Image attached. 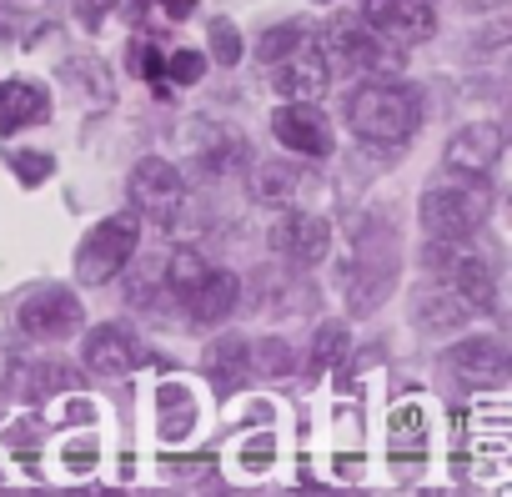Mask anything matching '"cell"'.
Returning <instances> with one entry per match:
<instances>
[{
  "label": "cell",
  "mask_w": 512,
  "mask_h": 497,
  "mask_svg": "<svg viewBox=\"0 0 512 497\" xmlns=\"http://www.w3.org/2000/svg\"><path fill=\"white\" fill-rule=\"evenodd\" d=\"M347 121H352V136H357L367 151H377V156H397V151H407V141L417 136L422 106H417V91L372 76L367 86L352 91V101H347Z\"/></svg>",
  "instance_id": "cell-1"
},
{
  "label": "cell",
  "mask_w": 512,
  "mask_h": 497,
  "mask_svg": "<svg viewBox=\"0 0 512 497\" xmlns=\"http://www.w3.org/2000/svg\"><path fill=\"white\" fill-rule=\"evenodd\" d=\"M141 241V216L136 211H116L111 221H101L76 252V282L81 287H106L126 272V262L136 257Z\"/></svg>",
  "instance_id": "cell-2"
},
{
  "label": "cell",
  "mask_w": 512,
  "mask_h": 497,
  "mask_svg": "<svg viewBox=\"0 0 512 497\" xmlns=\"http://www.w3.org/2000/svg\"><path fill=\"white\" fill-rule=\"evenodd\" d=\"M487 186L482 181H447V186H432L427 196H422V226H427V236L432 241H467L477 226H482V216H487Z\"/></svg>",
  "instance_id": "cell-3"
},
{
  "label": "cell",
  "mask_w": 512,
  "mask_h": 497,
  "mask_svg": "<svg viewBox=\"0 0 512 497\" xmlns=\"http://www.w3.org/2000/svg\"><path fill=\"white\" fill-rule=\"evenodd\" d=\"M131 206H136V216H146L161 231L176 226V216L186 211V176L161 156H141L131 166Z\"/></svg>",
  "instance_id": "cell-4"
},
{
  "label": "cell",
  "mask_w": 512,
  "mask_h": 497,
  "mask_svg": "<svg viewBox=\"0 0 512 497\" xmlns=\"http://www.w3.org/2000/svg\"><path fill=\"white\" fill-rule=\"evenodd\" d=\"M422 262L437 267V272H447L452 297H457L467 312H482V317H497V312H502V302H497V277H492L487 257L447 252V241H437V246H427V257H422Z\"/></svg>",
  "instance_id": "cell-5"
},
{
  "label": "cell",
  "mask_w": 512,
  "mask_h": 497,
  "mask_svg": "<svg viewBox=\"0 0 512 497\" xmlns=\"http://www.w3.org/2000/svg\"><path fill=\"white\" fill-rule=\"evenodd\" d=\"M327 56H337L347 71H357V76H392L397 66H402V56H392V46L367 26V21H337L332 31H327V46H322Z\"/></svg>",
  "instance_id": "cell-6"
},
{
  "label": "cell",
  "mask_w": 512,
  "mask_h": 497,
  "mask_svg": "<svg viewBox=\"0 0 512 497\" xmlns=\"http://www.w3.org/2000/svg\"><path fill=\"white\" fill-rule=\"evenodd\" d=\"M362 21L387 46H422L437 31L432 0H362Z\"/></svg>",
  "instance_id": "cell-7"
},
{
  "label": "cell",
  "mask_w": 512,
  "mask_h": 497,
  "mask_svg": "<svg viewBox=\"0 0 512 497\" xmlns=\"http://www.w3.org/2000/svg\"><path fill=\"white\" fill-rule=\"evenodd\" d=\"M267 241H272V252L277 257H287L292 267H317L322 257H327V241H332V226L322 221V216H312V211H277V221H272V231H267Z\"/></svg>",
  "instance_id": "cell-8"
},
{
  "label": "cell",
  "mask_w": 512,
  "mask_h": 497,
  "mask_svg": "<svg viewBox=\"0 0 512 497\" xmlns=\"http://www.w3.org/2000/svg\"><path fill=\"white\" fill-rule=\"evenodd\" d=\"M16 322H21V332H26V337L56 342V337H71V332H81L86 312H81V302H76L66 287H41V292H31V297L21 302Z\"/></svg>",
  "instance_id": "cell-9"
},
{
  "label": "cell",
  "mask_w": 512,
  "mask_h": 497,
  "mask_svg": "<svg viewBox=\"0 0 512 497\" xmlns=\"http://www.w3.org/2000/svg\"><path fill=\"white\" fill-rule=\"evenodd\" d=\"M497 161H502V126H492V121L462 126L442 151V166L462 181H487Z\"/></svg>",
  "instance_id": "cell-10"
},
{
  "label": "cell",
  "mask_w": 512,
  "mask_h": 497,
  "mask_svg": "<svg viewBox=\"0 0 512 497\" xmlns=\"http://www.w3.org/2000/svg\"><path fill=\"white\" fill-rule=\"evenodd\" d=\"M272 136L287 151H297V156H317V161L332 156V126L317 111V101H287V106H277L272 111Z\"/></svg>",
  "instance_id": "cell-11"
},
{
  "label": "cell",
  "mask_w": 512,
  "mask_h": 497,
  "mask_svg": "<svg viewBox=\"0 0 512 497\" xmlns=\"http://www.w3.org/2000/svg\"><path fill=\"white\" fill-rule=\"evenodd\" d=\"M272 71V86L287 96V101H317L322 91H327V81H332V66H327V51L317 46V41H302L297 51H287L277 66H267Z\"/></svg>",
  "instance_id": "cell-12"
},
{
  "label": "cell",
  "mask_w": 512,
  "mask_h": 497,
  "mask_svg": "<svg viewBox=\"0 0 512 497\" xmlns=\"http://www.w3.org/2000/svg\"><path fill=\"white\" fill-rule=\"evenodd\" d=\"M447 367L467 382V387H482V392H497L512 372V357H507V342L502 337H467L447 352Z\"/></svg>",
  "instance_id": "cell-13"
},
{
  "label": "cell",
  "mask_w": 512,
  "mask_h": 497,
  "mask_svg": "<svg viewBox=\"0 0 512 497\" xmlns=\"http://www.w3.org/2000/svg\"><path fill=\"white\" fill-rule=\"evenodd\" d=\"M141 362H146V352H141L136 332L121 327V322H101V327L86 337V367H91L96 377H131Z\"/></svg>",
  "instance_id": "cell-14"
},
{
  "label": "cell",
  "mask_w": 512,
  "mask_h": 497,
  "mask_svg": "<svg viewBox=\"0 0 512 497\" xmlns=\"http://www.w3.org/2000/svg\"><path fill=\"white\" fill-rule=\"evenodd\" d=\"M236 297H241V282L231 277V272H206L181 302H186V317L196 322V327H216V322H226L231 312H236Z\"/></svg>",
  "instance_id": "cell-15"
},
{
  "label": "cell",
  "mask_w": 512,
  "mask_h": 497,
  "mask_svg": "<svg viewBox=\"0 0 512 497\" xmlns=\"http://www.w3.org/2000/svg\"><path fill=\"white\" fill-rule=\"evenodd\" d=\"M427 442H432V417L417 397L397 402L392 417H387V452L402 457V462H422L427 457Z\"/></svg>",
  "instance_id": "cell-16"
},
{
  "label": "cell",
  "mask_w": 512,
  "mask_h": 497,
  "mask_svg": "<svg viewBox=\"0 0 512 497\" xmlns=\"http://www.w3.org/2000/svg\"><path fill=\"white\" fill-rule=\"evenodd\" d=\"M51 116V96L36 81H0V136H16Z\"/></svg>",
  "instance_id": "cell-17"
},
{
  "label": "cell",
  "mask_w": 512,
  "mask_h": 497,
  "mask_svg": "<svg viewBox=\"0 0 512 497\" xmlns=\"http://www.w3.org/2000/svg\"><path fill=\"white\" fill-rule=\"evenodd\" d=\"M467 317H472V312H467L452 292H442V287H427V292L412 297V322H417L422 332H457Z\"/></svg>",
  "instance_id": "cell-18"
},
{
  "label": "cell",
  "mask_w": 512,
  "mask_h": 497,
  "mask_svg": "<svg viewBox=\"0 0 512 497\" xmlns=\"http://www.w3.org/2000/svg\"><path fill=\"white\" fill-rule=\"evenodd\" d=\"M206 372L216 377L221 392L246 387V382L256 377V372H251V342H246V337H221V342L211 347V357H206Z\"/></svg>",
  "instance_id": "cell-19"
},
{
  "label": "cell",
  "mask_w": 512,
  "mask_h": 497,
  "mask_svg": "<svg viewBox=\"0 0 512 497\" xmlns=\"http://www.w3.org/2000/svg\"><path fill=\"white\" fill-rule=\"evenodd\" d=\"M297 186H302V171L287 161H262L251 171V201H262V206H287Z\"/></svg>",
  "instance_id": "cell-20"
},
{
  "label": "cell",
  "mask_w": 512,
  "mask_h": 497,
  "mask_svg": "<svg viewBox=\"0 0 512 497\" xmlns=\"http://www.w3.org/2000/svg\"><path fill=\"white\" fill-rule=\"evenodd\" d=\"M196 156L211 166V171H226L236 156H241V131L231 126H216V121H196V136H191Z\"/></svg>",
  "instance_id": "cell-21"
},
{
  "label": "cell",
  "mask_w": 512,
  "mask_h": 497,
  "mask_svg": "<svg viewBox=\"0 0 512 497\" xmlns=\"http://www.w3.org/2000/svg\"><path fill=\"white\" fill-rule=\"evenodd\" d=\"M211 272V262L201 257V252H191V246H181V252H171V262H166V282H171V292L176 297H186L201 277Z\"/></svg>",
  "instance_id": "cell-22"
},
{
  "label": "cell",
  "mask_w": 512,
  "mask_h": 497,
  "mask_svg": "<svg viewBox=\"0 0 512 497\" xmlns=\"http://www.w3.org/2000/svg\"><path fill=\"white\" fill-rule=\"evenodd\" d=\"M342 352H347V327H342V322H322L317 347H312V372H327Z\"/></svg>",
  "instance_id": "cell-23"
},
{
  "label": "cell",
  "mask_w": 512,
  "mask_h": 497,
  "mask_svg": "<svg viewBox=\"0 0 512 497\" xmlns=\"http://www.w3.org/2000/svg\"><path fill=\"white\" fill-rule=\"evenodd\" d=\"M307 41V31L302 26H277V31H267L262 36V46H256V56H262V66H277L287 51H297Z\"/></svg>",
  "instance_id": "cell-24"
},
{
  "label": "cell",
  "mask_w": 512,
  "mask_h": 497,
  "mask_svg": "<svg viewBox=\"0 0 512 497\" xmlns=\"http://www.w3.org/2000/svg\"><path fill=\"white\" fill-rule=\"evenodd\" d=\"M251 372H272V377H287L292 372V347L287 342H262V347H251Z\"/></svg>",
  "instance_id": "cell-25"
},
{
  "label": "cell",
  "mask_w": 512,
  "mask_h": 497,
  "mask_svg": "<svg viewBox=\"0 0 512 497\" xmlns=\"http://www.w3.org/2000/svg\"><path fill=\"white\" fill-rule=\"evenodd\" d=\"M166 71H171V81H176V86H196V81L206 76V56H201V51H191V46H181V51H171V56H166Z\"/></svg>",
  "instance_id": "cell-26"
},
{
  "label": "cell",
  "mask_w": 512,
  "mask_h": 497,
  "mask_svg": "<svg viewBox=\"0 0 512 497\" xmlns=\"http://www.w3.org/2000/svg\"><path fill=\"white\" fill-rule=\"evenodd\" d=\"M211 61H221V66L241 61V31L231 21H211Z\"/></svg>",
  "instance_id": "cell-27"
},
{
  "label": "cell",
  "mask_w": 512,
  "mask_h": 497,
  "mask_svg": "<svg viewBox=\"0 0 512 497\" xmlns=\"http://www.w3.org/2000/svg\"><path fill=\"white\" fill-rule=\"evenodd\" d=\"M131 71H136L141 81H156V76L166 71V56L156 51V41H146V36L131 41Z\"/></svg>",
  "instance_id": "cell-28"
},
{
  "label": "cell",
  "mask_w": 512,
  "mask_h": 497,
  "mask_svg": "<svg viewBox=\"0 0 512 497\" xmlns=\"http://www.w3.org/2000/svg\"><path fill=\"white\" fill-rule=\"evenodd\" d=\"M11 171H21L26 186H41V181L56 171V161H51L46 151H11Z\"/></svg>",
  "instance_id": "cell-29"
},
{
  "label": "cell",
  "mask_w": 512,
  "mask_h": 497,
  "mask_svg": "<svg viewBox=\"0 0 512 497\" xmlns=\"http://www.w3.org/2000/svg\"><path fill=\"white\" fill-rule=\"evenodd\" d=\"M272 457H277L272 432H256V437H246V447H241V467H246V472H267V467H272Z\"/></svg>",
  "instance_id": "cell-30"
},
{
  "label": "cell",
  "mask_w": 512,
  "mask_h": 497,
  "mask_svg": "<svg viewBox=\"0 0 512 497\" xmlns=\"http://www.w3.org/2000/svg\"><path fill=\"white\" fill-rule=\"evenodd\" d=\"M111 11H116V0H76V16H81L86 31H101Z\"/></svg>",
  "instance_id": "cell-31"
},
{
  "label": "cell",
  "mask_w": 512,
  "mask_h": 497,
  "mask_svg": "<svg viewBox=\"0 0 512 497\" xmlns=\"http://www.w3.org/2000/svg\"><path fill=\"white\" fill-rule=\"evenodd\" d=\"M96 467V442H66V472H91Z\"/></svg>",
  "instance_id": "cell-32"
},
{
  "label": "cell",
  "mask_w": 512,
  "mask_h": 497,
  "mask_svg": "<svg viewBox=\"0 0 512 497\" xmlns=\"http://www.w3.org/2000/svg\"><path fill=\"white\" fill-rule=\"evenodd\" d=\"M146 6H161L166 21H186L196 11V0H136V11H146Z\"/></svg>",
  "instance_id": "cell-33"
}]
</instances>
